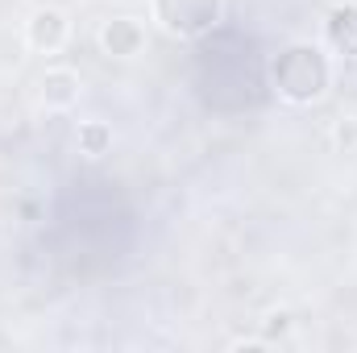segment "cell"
<instances>
[{
    "mask_svg": "<svg viewBox=\"0 0 357 353\" xmlns=\"http://www.w3.org/2000/svg\"><path fill=\"white\" fill-rule=\"evenodd\" d=\"M33 42L38 46H54L59 42V13H42L33 21Z\"/></svg>",
    "mask_w": 357,
    "mask_h": 353,
    "instance_id": "1",
    "label": "cell"
}]
</instances>
